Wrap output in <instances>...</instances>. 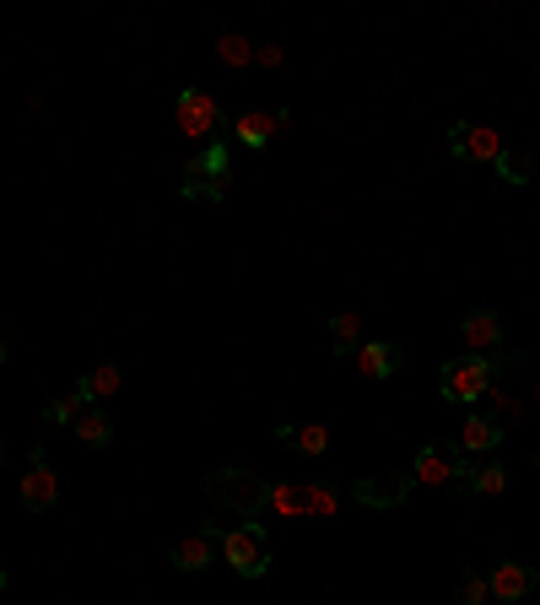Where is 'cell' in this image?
Segmentation results:
<instances>
[{"label":"cell","mask_w":540,"mask_h":605,"mask_svg":"<svg viewBox=\"0 0 540 605\" xmlns=\"http://www.w3.org/2000/svg\"><path fill=\"white\" fill-rule=\"evenodd\" d=\"M206 497L217 514H238V519H255L260 508L270 503V481L255 476L249 465H217L206 476Z\"/></svg>","instance_id":"6da1fadb"},{"label":"cell","mask_w":540,"mask_h":605,"mask_svg":"<svg viewBox=\"0 0 540 605\" xmlns=\"http://www.w3.org/2000/svg\"><path fill=\"white\" fill-rule=\"evenodd\" d=\"M206 530L222 541V563L238 573V579H266L270 573V530L260 519H244V524H222V519H206Z\"/></svg>","instance_id":"7a4b0ae2"},{"label":"cell","mask_w":540,"mask_h":605,"mask_svg":"<svg viewBox=\"0 0 540 605\" xmlns=\"http://www.w3.org/2000/svg\"><path fill=\"white\" fill-rule=\"evenodd\" d=\"M514 368V357H454V362H443V373H438V395L449 400V406H476L492 384H498V373H508Z\"/></svg>","instance_id":"3957f363"},{"label":"cell","mask_w":540,"mask_h":605,"mask_svg":"<svg viewBox=\"0 0 540 605\" xmlns=\"http://www.w3.org/2000/svg\"><path fill=\"white\" fill-rule=\"evenodd\" d=\"M228 184H233V162H228V147L222 141H211V147H200L195 157H184V200H206V206H217V200H228Z\"/></svg>","instance_id":"277c9868"},{"label":"cell","mask_w":540,"mask_h":605,"mask_svg":"<svg viewBox=\"0 0 540 605\" xmlns=\"http://www.w3.org/2000/svg\"><path fill=\"white\" fill-rule=\"evenodd\" d=\"M173 120H179L184 141L211 147V141H217V131H222V103H217L206 87H184V92H179V103H173Z\"/></svg>","instance_id":"5b68a950"},{"label":"cell","mask_w":540,"mask_h":605,"mask_svg":"<svg viewBox=\"0 0 540 605\" xmlns=\"http://www.w3.org/2000/svg\"><path fill=\"white\" fill-rule=\"evenodd\" d=\"M410 492H416V476H410V470H379V476H363V481H352V503H363V508H379V514L401 508Z\"/></svg>","instance_id":"8992f818"},{"label":"cell","mask_w":540,"mask_h":605,"mask_svg":"<svg viewBox=\"0 0 540 605\" xmlns=\"http://www.w3.org/2000/svg\"><path fill=\"white\" fill-rule=\"evenodd\" d=\"M454 481L476 497H503L508 492V465L492 454H454Z\"/></svg>","instance_id":"52a82bcc"},{"label":"cell","mask_w":540,"mask_h":605,"mask_svg":"<svg viewBox=\"0 0 540 605\" xmlns=\"http://www.w3.org/2000/svg\"><path fill=\"white\" fill-rule=\"evenodd\" d=\"M54 503H60V476L49 470L44 444H33V454H27V476H22V508H27V514H49Z\"/></svg>","instance_id":"ba28073f"},{"label":"cell","mask_w":540,"mask_h":605,"mask_svg":"<svg viewBox=\"0 0 540 605\" xmlns=\"http://www.w3.org/2000/svg\"><path fill=\"white\" fill-rule=\"evenodd\" d=\"M449 151L454 157H465V162H498L503 157V136L492 131V125H476V120H459L454 131H449Z\"/></svg>","instance_id":"9c48e42d"},{"label":"cell","mask_w":540,"mask_h":605,"mask_svg":"<svg viewBox=\"0 0 540 605\" xmlns=\"http://www.w3.org/2000/svg\"><path fill=\"white\" fill-rule=\"evenodd\" d=\"M536 584H540V573L530 563H492V573H487V590H492L498 605H519Z\"/></svg>","instance_id":"30bf717a"},{"label":"cell","mask_w":540,"mask_h":605,"mask_svg":"<svg viewBox=\"0 0 540 605\" xmlns=\"http://www.w3.org/2000/svg\"><path fill=\"white\" fill-rule=\"evenodd\" d=\"M168 563H173L179 573H206L211 563H222V541H217L211 530L184 535V541H173V546H168Z\"/></svg>","instance_id":"8fae6325"},{"label":"cell","mask_w":540,"mask_h":605,"mask_svg":"<svg viewBox=\"0 0 540 605\" xmlns=\"http://www.w3.org/2000/svg\"><path fill=\"white\" fill-rule=\"evenodd\" d=\"M286 120H292L286 109H270V114H266V109H244V114L233 120V136H238L249 151H260V147H270V136H275Z\"/></svg>","instance_id":"7c38bea8"},{"label":"cell","mask_w":540,"mask_h":605,"mask_svg":"<svg viewBox=\"0 0 540 605\" xmlns=\"http://www.w3.org/2000/svg\"><path fill=\"white\" fill-rule=\"evenodd\" d=\"M459 335H465V346H470V357H492V351L503 346V319H498L492 308H476V313H465V324H459Z\"/></svg>","instance_id":"4fadbf2b"},{"label":"cell","mask_w":540,"mask_h":605,"mask_svg":"<svg viewBox=\"0 0 540 605\" xmlns=\"http://www.w3.org/2000/svg\"><path fill=\"white\" fill-rule=\"evenodd\" d=\"M498 444H503V428L492 417H481V411H470L459 422V433H454V454H492Z\"/></svg>","instance_id":"5bb4252c"},{"label":"cell","mask_w":540,"mask_h":605,"mask_svg":"<svg viewBox=\"0 0 540 605\" xmlns=\"http://www.w3.org/2000/svg\"><path fill=\"white\" fill-rule=\"evenodd\" d=\"M401 362L405 357L395 341H368V346H357V373H363V379H395Z\"/></svg>","instance_id":"9a60e30c"},{"label":"cell","mask_w":540,"mask_h":605,"mask_svg":"<svg viewBox=\"0 0 540 605\" xmlns=\"http://www.w3.org/2000/svg\"><path fill=\"white\" fill-rule=\"evenodd\" d=\"M76 395H82L87 406H98V400L120 395V368H114V362H98V368H87V373L76 379Z\"/></svg>","instance_id":"2e32d148"},{"label":"cell","mask_w":540,"mask_h":605,"mask_svg":"<svg viewBox=\"0 0 540 605\" xmlns=\"http://www.w3.org/2000/svg\"><path fill=\"white\" fill-rule=\"evenodd\" d=\"M71 433H76L87 449H109V444H114V422H109L98 406H82L76 422H71Z\"/></svg>","instance_id":"e0dca14e"},{"label":"cell","mask_w":540,"mask_h":605,"mask_svg":"<svg viewBox=\"0 0 540 605\" xmlns=\"http://www.w3.org/2000/svg\"><path fill=\"white\" fill-rule=\"evenodd\" d=\"M410 476H416V486H449V481H454V454L449 449H421L416 454V465H410Z\"/></svg>","instance_id":"ac0fdd59"},{"label":"cell","mask_w":540,"mask_h":605,"mask_svg":"<svg viewBox=\"0 0 540 605\" xmlns=\"http://www.w3.org/2000/svg\"><path fill=\"white\" fill-rule=\"evenodd\" d=\"M492 168H498L503 184H530V178H536V157L525 147H503V157H498Z\"/></svg>","instance_id":"d6986e66"},{"label":"cell","mask_w":540,"mask_h":605,"mask_svg":"<svg viewBox=\"0 0 540 605\" xmlns=\"http://www.w3.org/2000/svg\"><path fill=\"white\" fill-rule=\"evenodd\" d=\"M330 341H335V357H352L357 341H363V319L357 313H335L330 319Z\"/></svg>","instance_id":"ffe728a7"},{"label":"cell","mask_w":540,"mask_h":605,"mask_svg":"<svg viewBox=\"0 0 540 605\" xmlns=\"http://www.w3.org/2000/svg\"><path fill=\"white\" fill-rule=\"evenodd\" d=\"M217 60L238 71V65H249V60H255V44H249L244 33H222V38H217Z\"/></svg>","instance_id":"44dd1931"},{"label":"cell","mask_w":540,"mask_h":605,"mask_svg":"<svg viewBox=\"0 0 540 605\" xmlns=\"http://www.w3.org/2000/svg\"><path fill=\"white\" fill-rule=\"evenodd\" d=\"M82 406H87V400H82V395H76V390H71V395H60V400H49V406H44V411H38V417H44V428H71V422H76V411H82Z\"/></svg>","instance_id":"7402d4cb"},{"label":"cell","mask_w":540,"mask_h":605,"mask_svg":"<svg viewBox=\"0 0 540 605\" xmlns=\"http://www.w3.org/2000/svg\"><path fill=\"white\" fill-rule=\"evenodd\" d=\"M297 454H324L330 449V428H319V422H308V428H292V439H286Z\"/></svg>","instance_id":"603a6c76"},{"label":"cell","mask_w":540,"mask_h":605,"mask_svg":"<svg viewBox=\"0 0 540 605\" xmlns=\"http://www.w3.org/2000/svg\"><path fill=\"white\" fill-rule=\"evenodd\" d=\"M487 573H465L459 584H454V605H487Z\"/></svg>","instance_id":"cb8c5ba5"},{"label":"cell","mask_w":540,"mask_h":605,"mask_svg":"<svg viewBox=\"0 0 540 605\" xmlns=\"http://www.w3.org/2000/svg\"><path fill=\"white\" fill-rule=\"evenodd\" d=\"M335 503H341V497H335L330 486H308V492H303V508H308V514H319V519H330V514H335Z\"/></svg>","instance_id":"d4e9b609"},{"label":"cell","mask_w":540,"mask_h":605,"mask_svg":"<svg viewBox=\"0 0 540 605\" xmlns=\"http://www.w3.org/2000/svg\"><path fill=\"white\" fill-rule=\"evenodd\" d=\"M270 503H275V508H286V514H297V508H303V492H297V486H275V492H270Z\"/></svg>","instance_id":"484cf974"},{"label":"cell","mask_w":540,"mask_h":605,"mask_svg":"<svg viewBox=\"0 0 540 605\" xmlns=\"http://www.w3.org/2000/svg\"><path fill=\"white\" fill-rule=\"evenodd\" d=\"M255 60H260V65H266V71H275V65H281V60H286V54H281V49H275V44H260V49H255Z\"/></svg>","instance_id":"4316f807"},{"label":"cell","mask_w":540,"mask_h":605,"mask_svg":"<svg viewBox=\"0 0 540 605\" xmlns=\"http://www.w3.org/2000/svg\"><path fill=\"white\" fill-rule=\"evenodd\" d=\"M0 362H5V335H0Z\"/></svg>","instance_id":"83f0119b"},{"label":"cell","mask_w":540,"mask_h":605,"mask_svg":"<svg viewBox=\"0 0 540 605\" xmlns=\"http://www.w3.org/2000/svg\"><path fill=\"white\" fill-rule=\"evenodd\" d=\"M0 595H5V573H0Z\"/></svg>","instance_id":"f1b7e54d"},{"label":"cell","mask_w":540,"mask_h":605,"mask_svg":"<svg viewBox=\"0 0 540 605\" xmlns=\"http://www.w3.org/2000/svg\"><path fill=\"white\" fill-rule=\"evenodd\" d=\"M536 470H540V454H536Z\"/></svg>","instance_id":"f546056e"}]
</instances>
